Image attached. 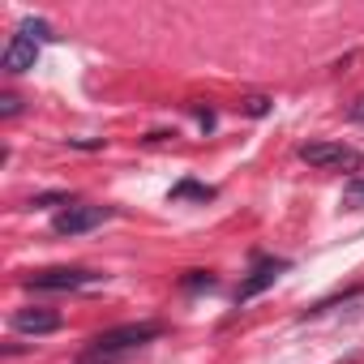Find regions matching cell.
Listing matches in <instances>:
<instances>
[{"label": "cell", "mask_w": 364, "mask_h": 364, "mask_svg": "<svg viewBox=\"0 0 364 364\" xmlns=\"http://www.w3.org/2000/svg\"><path fill=\"white\" fill-rule=\"evenodd\" d=\"M283 270H287V262H262V266H257V270H253V274H249L240 287H236V304H245V300L262 296V291H266V287H270V283L283 274Z\"/></svg>", "instance_id": "7"}, {"label": "cell", "mask_w": 364, "mask_h": 364, "mask_svg": "<svg viewBox=\"0 0 364 364\" xmlns=\"http://www.w3.org/2000/svg\"><path fill=\"white\" fill-rule=\"evenodd\" d=\"M9 326H14L18 334H52V330H60V313L31 304V309H18V313L9 317Z\"/></svg>", "instance_id": "6"}, {"label": "cell", "mask_w": 364, "mask_h": 364, "mask_svg": "<svg viewBox=\"0 0 364 364\" xmlns=\"http://www.w3.org/2000/svg\"><path fill=\"white\" fill-rule=\"evenodd\" d=\"M266 112H270V99H262V95L249 99V116H266Z\"/></svg>", "instance_id": "13"}, {"label": "cell", "mask_w": 364, "mask_h": 364, "mask_svg": "<svg viewBox=\"0 0 364 364\" xmlns=\"http://www.w3.org/2000/svg\"><path fill=\"white\" fill-rule=\"evenodd\" d=\"M163 326L159 321H133V326H116V330H103L90 338L86 355L77 364H120L124 355H133L137 347H146L150 338H159Z\"/></svg>", "instance_id": "1"}, {"label": "cell", "mask_w": 364, "mask_h": 364, "mask_svg": "<svg viewBox=\"0 0 364 364\" xmlns=\"http://www.w3.org/2000/svg\"><path fill=\"white\" fill-rule=\"evenodd\" d=\"M18 31H22V35H31L35 43H48V39H56V35H52V26H48L43 18H26V22H22Z\"/></svg>", "instance_id": "9"}, {"label": "cell", "mask_w": 364, "mask_h": 364, "mask_svg": "<svg viewBox=\"0 0 364 364\" xmlns=\"http://www.w3.org/2000/svg\"><path fill=\"white\" fill-rule=\"evenodd\" d=\"M300 159L309 167H321V171H355L364 163L360 150L347 141H309V146H300Z\"/></svg>", "instance_id": "2"}, {"label": "cell", "mask_w": 364, "mask_h": 364, "mask_svg": "<svg viewBox=\"0 0 364 364\" xmlns=\"http://www.w3.org/2000/svg\"><path fill=\"white\" fill-rule=\"evenodd\" d=\"M185 287H189V291H202V287L210 291V287H215V274H206V270H189V279H185Z\"/></svg>", "instance_id": "11"}, {"label": "cell", "mask_w": 364, "mask_h": 364, "mask_svg": "<svg viewBox=\"0 0 364 364\" xmlns=\"http://www.w3.org/2000/svg\"><path fill=\"white\" fill-rule=\"evenodd\" d=\"M112 219V206H86V202H69L56 219H52V232L56 236H82V232H95L99 223Z\"/></svg>", "instance_id": "4"}, {"label": "cell", "mask_w": 364, "mask_h": 364, "mask_svg": "<svg viewBox=\"0 0 364 364\" xmlns=\"http://www.w3.org/2000/svg\"><path fill=\"white\" fill-rule=\"evenodd\" d=\"M18 112H22V99H18V95H0V116L9 120V116H18Z\"/></svg>", "instance_id": "12"}, {"label": "cell", "mask_w": 364, "mask_h": 364, "mask_svg": "<svg viewBox=\"0 0 364 364\" xmlns=\"http://www.w3.org/2000/svg\"><path fill=\"white\" fill-rule=\"evenodd\" d=\"M198 124H202V129L210 133V129H215V112H206V107H198Z\"/></svg>", "instance_id": "14"}, {"label": "cell", "mask_w": 364, "mask_h": 364, "mask_svg": "<svg viewBox=\"0 0 364 364\" xmlns=\"http://www.w3.org/2000/svg\"><path fill=\"white\" fill-rule=\"evenodd\" d=\"M167 198H171V202H180V198H193V202H210V198H215V189H210V185H198V180H180V185H176V189H171Z\"/></svg>", "instance_id": "8"}, {"label": "cell", "mask_w": 364, "mask_h": 364, "mask_svg": "<svg viewBox=\"0 0 364 364\" xmlns=\"http://www.w3.org/2000/svg\"><path fill=\"white\" fill-rule=\"evenodd\" d=\"M351 120H360V124H364V99H355V107H351Z\"/></svg>", "instance_id": "15"}, {"label": "cell", "mask_w": 364, "mask_h": 364, "mask_svg": "<svg viewBox=\"0 0 364 364\" xmlns=\"http://www.w3.org/2000/svg\"><path fill=\"white\" fill-rule=\"evenodd\" d=\"M39 48H43V43H35L31 35H22V31H18V35L9 39L5 60H0V65H5V73H14V77H18V73H31V69L39 65Z\"/></svg>", "instance_id": "5"}, {"label": "cell", "mask_w": 364, "mask_h": 364, "mask_svg": "<svg viewBox=\"0 0 364 364\" xmlns=\"http://www.w3.org/2000/svg\"><path fill=\"white\" fill-rule=\"evenodd\" d=\"M99 279H103V274L82 270V266H52V270H35V274H26L22 283H26L31 291H77V287L99 283Z\"/></svg>", "instance_id": "3"}, {"label": "cell", "mask_w": 364, "mask_h": 364, "mask_svg": "<svg viewBox=\"0 0 364 364\" xmlns=\"http://www.w3.org/2000/svg\"><path fill=\"white\" fill-rule=\"evenodd\" d=\"M343 202H347L351 210H360V206H364V180H351V185L343 189Z\"/></svg>", "instance_id": "10"}]
</instances>
